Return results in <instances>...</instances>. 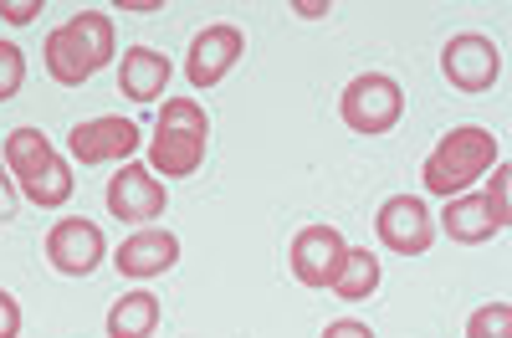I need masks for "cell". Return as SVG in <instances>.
<instances>
[{
	"label": "cell",
	"mask_w": 512,
	"mask_h": 338,
	"mask_svg": "<svg viewBox=\"0 0 512 338\" xmlns=\"http://www.w3.org/2000/svg\"><path fill=\"white\" fill-rule=\"evenodd\" d=\"M466 338H512V308L507 303H487L466 318Z\"/></svg>",
	"instance_id": "d6986e66"
},
{
	"label": "cell",
	"mask_w": 512,
	"mask_h": 338,
	"mask_svg": "<svg viewBox=\"0 0 512 338\" xmlns=\"http://www.w3.org/2000/svg\"><path fill=\"white\" fill-rule=\"evenodd\" d=\"M159 129H190V134H205L210 139V118L195 98H169L159 108Z\"/></svg>",
	"instance_id": "ac0fdd59"
},
{
	"label": "cell",
	"mask_w": 512,
	"mask_h": 338,
	"mask_svg": "<svg viewBox=\"0 0 512 338\" xmlns=\"http://www.w3.org/2000/svg\"><path fill=\"white\" fill-rule=\"evenodd\" d=\"M169 77H175V67H169L164 52H154V47H128V52H123V67H118V93L134 98V103H154V98H164Z\"/></svg>",
	"instance_id": "9a60e30c"
},
{
	"label": "cell",
	"mask_w": 512,
	"mask_h": 338,
	"mask_svg": "<svg viewBox=\"0 0 512 338\" xmlns=\"http://www.w3.org/2000/svg\"><path fill=\"white\" fill-rule=\"evenodd\" d=\"M492 185L482 190V195H451L446 200V210H441V231L451 236V241H461V246H477V241H492V236H502L507 231V164L497 159L492 169Z\"/></svg>",
	"instance_id": "277c9868"
},
{
	"label": "cell",
	"mask_w": 512,
	"mask_h": 338,
	"mask_svg": "<svg viewBox=\"0 0 512 338\" xmlns=\"http://www.w3.org/2000/svg\"><path fill=\"white\" fill-rule=\"evenodd\" d=\"M164 185L154 180L149 164H134L128 159L118 175L108 180V216L113 221H159L164 216Z\"/></svg>",
	"instance_id": "7c38bea8"
},
{
	"label": "cell",
	"mask_w": 512,
	"mask_h": 338,
	"mask_svg": "<svg viewBox=\"0 0 512 338\" xmlns=\"http://www.w3.org/2000/svg\"><path fill=\"white\" fill-rule=\"evenodd\" d=\"M374 236H379L384 251H395V257H425L436 241V216L420 195H390L374 216Z\"/></svg>",
	"instance_id": "8992f818"
},
{
	"label": "cell",
	"mask_w": 512,
	"mask_h": 338,
	"mask_svg": "<svg viewBox=\"0 0 512 338\" xmlns=\"http://www.w3.org/2000/svg\"><path fill=\"white\" fill-rule=\"evenodd\" d=\"M21 333V303L0 287V338H16Z\"/></svg>",
	"instance_id": "603a6c76"
},
{
	"label": "cell",
	"mask_w": 512,
	"mask_h": 338,
	"mask_svg": "<svg viewBox=\"0 0 512 338\" xmlns=\"http://www.w3.org/2000/svg\"><path fill=\"white\" fill-rule=\"evenodd\" d=\"M175 262H180V236H175V231H154V226L134 231V236L113 251V267H118L123 277H134V282L164 277Z\"/></svg>",
	"instance_id": "4fadbf2b"
},
{
	"label": "cell",
	"mask_w": 512,
	"mask_h": 338,
	"mask_svg": "<svg viewBox=\"0 0 512 338\" xmlns=\"http://www.w3.org/2000/svg\"><path fill=\"white\" fill-rule=\"evenodd\" d=\"M159 328V298L154 292H123L108 308V338H154Z\"/></svg>",
	"instance_id": "2e32d148"
},
{
	"label": "cell",
	"mask_w": 512,
	"mask_h": 338,
	"mask_svg": "<svg viewBox=\"0 0 512 338\" xmlns=\"http://www.w3.org/2000/svg\"><path fill=\"white\" fill-rule=\"evenodd\" d=\"M497 159H502L497 134H492V129H477V123H461V129L441 134V144L425 154V164H420V185L431 190V195H441V200L466 195V190H472Z\"/></svg>",
	"instance_id": "7a4b0ae2"
},
{
	"label": "cell",
	"mask_w": 512,
	"mask_h": 338,
	"mask_svg": "<svg viewBox=\"0 0 512 338\" xmlns=\"http://www.w3.org/2000/svg\"><path fill=\"white\" fill-rule=\"evenodd\" d=\"M349 257V241L338 226L318 221V226H303L292 236V251H287V262H292V277L303 282V287H333L338 267H344Z\"/></svg>",
	"instance_id": "ba28073f"
},
{
	"label": "cell",
	"mask_w": 512,
	"mask_h": 338,
	"mask_svg": "<svg viewBox=\"0 0 512 338\" xmlns=\"http://www.w3.org/2000/svg\"><path fill=\"white\" fill-rule=\"evenodd\" d=\"M103 257H108V241L88 216H67L47 231V262L62 277H88V272H98Z\"/></svg>",
	"instance_id": "30bf717a"
},
{
	"label": "cell",
	"mask_w": 512,
	"mask_h": 338,
	"mask_svg": "<svg viewBox=\"0 0 512 338\" xmlns=\"http://www.w3.org/2000/svg\"><path fill=\"white\" fill-rule=\"evenodd\" d=\"M379 287V257L369 246H349V257H344V267H338V277H333V292L338 298H349V303H364L369 292Z\"/></svg>",
	"instance_id": "e0dca14e"
},
{
	"label": "cell",
	"mask_w": 512,
	"mask_h": 338,
	"mask_svg": "<svg viewBox=\"0 0 512 338\" xmlns=\"http://www.w3.org/2000/svg\"><path fill=\"white\" fill-rule=\"evenodd\" d=\"M205 134H190V129H154L149 139V169L164 180H185L205 164Z\"/></svg>",
	"instance_id": "5bb4252c"
},
{
	"label": "cell",
	"mask_w": 512,
	"mask_h": 338,
	"mask_svg": "<svg viewBox=\"0 0 512 338\" xmlns=\"http://www.w3.org/2000/svg\"><path fill=\"white\" fill-rule=\"evenodd\" d=\"M159 6H164V0H123V11H134V16H149Z\"/></svg>",
	"instance_id": "d4e9b609"
},
{
	"label": "cell",
	"mask_w": 512,
	"mask_h": 338,
	"mask_svg": "<svg viewBox=\"0 0 512 338\" xmlns=\"http://www.w3.org/2000/svg\"><path fill=\"white\" fill-rule=\"evenodd\" d=\"M323 338H374V328L359 323V318H338V323L323 328Z\"/></svg>",
	"instance_id": "cb8c5ba5"
},
{
	"label": "cell",
	"mask_w": 512,
	"mask_h": 338,
	"mask_svg": "<svg viewBox=\"0 0 512 338\" xmlns=\"http://www.w3.org/2000/svg\"><path fill=\"white\" fill-rule=\"evenodd\" d=\"M338 113H344V123L354 134H390L400 113H405V93H400V82L395 77H384V72H359L344 98H338Z\"/></svg>",
	"instance_id": "5b68a950"
},
{
	"label": "cell",
	"mask_w": 512,
	"mask_h": 338,
	"mask_svg": "<svg viewBox=\"0 0 512 338\" xmlns=\"http://www.w3.org/2000/svg\"><path fill=\"white\" fill-rule=\"evenodd\" d=\"M441 72H446V82L456 93H487V88H497V77H502V52H497L492 36L461 31V36H451L441 47Z\"/></svg>",
	"instance_id": "52a82bcc"
},
{
	"label": "cell",
	"mask_w": 512,
	"mask_h": 338,
	"mask_svg": "<svg viewBox=\"0 0 512 338\" xmlns=\"http://www.w3.org/2000/svg\"><path fill=\"white\" fill-rule=\"evenodd\" d=\"M6 169H11V180L21 185V195L41 210H62L77 190L72 180V164L52 149V139L41 134V129H16L6 134Z\"/></svg>",
	"instance_id": "3957f363"
},
{
	"label": "cell",
	"mask_w": 512,
	"mask_h": 338,
	"mask_svg": "<svg viewBox=\"0 0 512 338\" xmlns=\"http://www.w3.org/2000/svg\"><path fill=\"white\" fill-rule=\"evenodd\" d=\"M26 88V52L16 41H0V103H11Z\"/></svg>",
	"instance_id": "ffe728a7"
},
{
	"label": "cell",
	"mask_w": 512,
	"mask_h": 338,
	"mask_svg": "<svg viewBox=\"0 0 512 338\" xmlns=\"http://www.w3.org/2000/svg\"><path fill=\"white\" fill-rule=\"evenodd\" d=\"M16 210H21V185L11 180L6 159H0V221H16Z\"/></svg>",
	"instance_id": "44dd1931"
},
{
	"label": "cell",
	"mask_w": 512,
	"mask_h": 338,
	"mask_svg": "<svg viewBox=\"0 0 512 338\" xmlns=\"http://www.w3.org/2000/svg\"><path fill=\"white\" fill-rule=\"evenodd\" d=\"M41 16V0H0V21H11V26H26Z\"/></svg>",
	"instance_id": "7402d4cb"
},
{
	"label": "cell",
	"mask_w": 512,
	"mask_h": 338,
	"mask_svg": "<svg viewBox=\"0 0 512 338\" xmlns=\"http://www.w3.org/2000/svg\"><path fill=\"white\" fill-rule=\"evenodd\" d=\"M139 149V123L134 118H118V113H103V118H88L67 134V154L77 164H108V159H123Z\"/></svg>",
	"instance_id": "8fae6325"
},
{
	"label": "cell",
	"mask_w": 512,
	"mask_h": 338,
	"mask_svg": "<svg viewBox=\"0 0 512 338\" xmlns=\"http://www.w3.org/2000/svg\"><path fill=\"white\" fill-rule=\"evenodd\" d=\"M41 57H47V72H52V82H62V88H82V82H93L113 62V16L108 11H77V16H67L47 36Z\"/></svg>",
	"instance_id": "6da1fadb"
},
{
	"label": "cell",
	"mask_w": 512,
	"mask_h": 338,
	"mask_svg": "<svg viewBox=\"0 0 512 338\" xmlns=\"http://www.w3.org/2000/svg\"><path fill=\"white\" fill-rule=\"evenodd\" d=\"M246 57V36L241 26L231 21H216V26H205L195 41H190V52H185V77H190V88L205 93V88H216V82Z\"/></svg>",
	"instance_id": "9c48e42d"
}]
</instances>
